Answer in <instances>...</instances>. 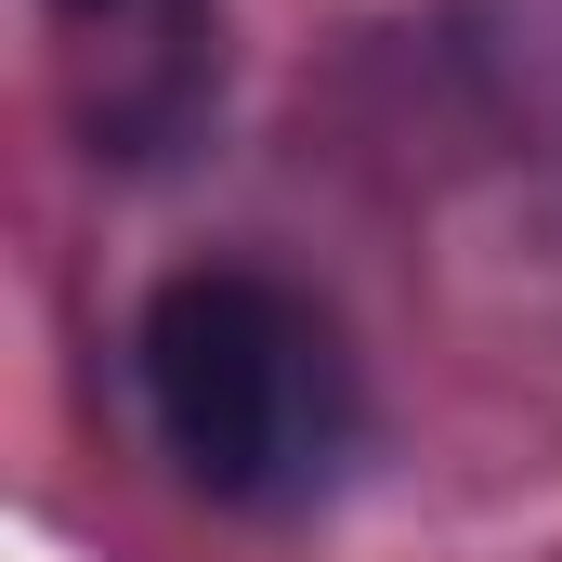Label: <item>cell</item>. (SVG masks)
I'll return each instance as SVG.
<instances>
[{"instance_id":"6da1fadb","label":"cell","mask_w":562,"mask_h":562,"mask_svg":"<svg viewBox=\"0 0 562 562\" xmlns=\"http://www.w3.org/2000/svg\"><path fill=\"white\" fill-rule=\"evenodd\" d=\"M132 380H144V419H157V458L223 510H301L353 458L340 327L249 262H196V276L157 288L132 327Z\"/></svg>"},{"instance_id":"7a4b0ae2","label":"cell","mask_w":562,"mask_h":562,"mask_svg":"<svg viewBox=\"0 0 562 562\" xmlns=\"http://www.w3.org/2000/svg\"><path fill=\"white\" fill-rule=\"evenodd\" d=\"M53 13H66V26H92V40H105V26H144V13H157V0H53Z\"/></svg>"}]
</instances>
